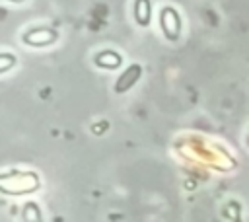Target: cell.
<instances>
[{"label": "cell", "instance_id": "cell-1", "mask_svg": "<svg viewBox=\"0 0 249 222\" xmlns=\"http://www.w3.org/2000/svg\"><path fill=\"white\" fill-rule=\"evenodd\" d=\"M160 25H161V31H163L165 39H169V41H177L179 39V33H181V18H179V12L175 8L165 6L160 12Z\"/></svg>", "mask_w": 249, "mask_h": 222}, {"label": "cell", "instance_id": "cell-2", "mask_svg": "<svg viewBox=\"0 0 249 222\" xmlns=\"http://www.w3.org/2000/svg\"><path fill=\"white\" fill-rule=\"evenodd\" d=\"M23 41L27 45L43 47V45H49V43L56 41V31L53 27H33L23 35Z\"/></svg>", "mask_w": 249, "mask_h": 222}, {"label": "cell", "instance_id": "cell-3", "mask_svg": "<svg viewBox=\"0 0 249 222\" xmlns=\"http://www.w3.org/2000/svg\"><path fill=\"white\" fill-rule=\"evenodd\" d=\"M140 76H142V66H140V64H130V66L117 78V82H115V92H117V93L128 92V90L138 82Z\"/></svg>", "mask_w": 249, "mask_h": 222}, {"label": "cell", "instance_id": "cell-4", "mask_svg": "<svg viewBox=\"0 0 249 222\" xmlns=\"http://www.w3.org/2000/svg\"><path fill=\"white\" fill-rule=\"evenodd\" d=\"M134 19L140 27L150 25V21H152V2L150 0H134Z\"/></svg>", "mask_w": 249, "mask_h": 222}, {"label": "cell", "instance_id": "cell-5", "mask_svg": "<svg viewBox=\"0 0 249 222\" xmlns=\"http://www.w3.org/2000/svg\"><path fill=\"white\" fill-rule=\"evenodd\" d=\"M93 62H95L99 68H117V66H121L123 58H121V55L115 53V51H103V53H99V55L93 58Z\"/></svg>", "mask_w": 249, "mask_h": 222}, {"label": "cell", "instance_id": "cell-6", "mask_svg": "<svg viewBox=\"0 0 249 222\" xmlns=\"http://www.w3.org/2000/svg\"><path fill=\"white\" fill-rule=\"evenodd\" d=\"M10 56H12V55H8V53H4V55L0 56V58H2V68H0L2 72H6V70H8V66H10L12 62H14V60H12Z\"/></svg>", "mask_w": 249, "mask_h": 222}, {"label": "cell", "instance_id": "cell-7", "mask_svg": "<svg viewBox=\"0 0 249 222\" xmlns=\"http://www.w3.org/2000/svg\"><path fill=\"white\" fill-rule=\"evenodd\" d=\"M12 2H23V0H12Z\"/></svg>", "mask_w": 249, "mask_h": 222}]
</instances>
